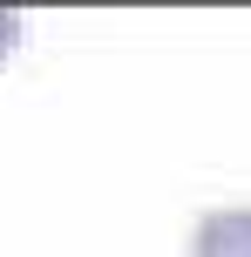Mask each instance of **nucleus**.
I'll list each match as a JSON object with an SVG mask.
<instances>
[{
	"instance_id": "2",
	"label": "nucleus",
	"mask_w": 251,
	"mask_h": 257,
	"mask_svg": "<svg viewBox=\"0 0 251 257\" xmlns=\"http://www.w3.org/2000/svg\"><path fill=\"white\" fill-rule=\"evenodd\" d=\"M14 41H21V14H7V7H0V61L14 54Z\"/></svg>"
},
{
	"instance_id": "1",
	"label": "nucleus",
	"mask_w": 251,
	"mask_h": 257,
	"mask_svg": "<svg viewBox=\"0 0 251 257\" xmlns=\"http://www.w3.org/2000/svg\"><path fill=\"white\" fill-rule=\"evenodd\" d=\"M190 257H251V203L211 210L190 237Z\"/></svg>"
}]
</instances>
